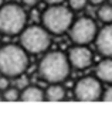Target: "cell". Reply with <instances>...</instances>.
<instances>
[{
    "label": "cell",
    "mask_w": 112,
    "mask_h": 120,
    "mask_svg": "<svg viewBox=\"0 0 112 120\" xmlns=\"http://www.w3.org/2000/svg\"><path fill=\"white\" fill-rule=\"evenodd\" d=\"M68 56L61 51H51L45 54L38 64L40 76L48 83H61L70 75Z\"/></svg>",
    "instance_id": "6da1fadb"
},
{
    "label": "cell",
    "mask_w": 112,
    "mask_h": 120,
    "mask_svg": "<svg viewBox=\"0 0 112 120\" xmlns=\"http://www.w3.org/2000/svg\"><path fill=\"white\" fill-rule=\"evenodd\" d=\"M28 67L27 52L14 44H7L0 48V74L7 78H16L26 72Z\"/></svg>",
    "instance_id": "7a4b0ae2"
},
{
    "label": "cell",
    "mask_w": 112,
    "mask_h": 120,
    "mask_svg": "<svg viewBox=\"0 0 112 120\" xmlns=\"http://www.w3.org/2000/svg\"><path fill=\"white\" fill-rule=\"evenodd\" d=\"M27 24V13L20 4L7 3L0 6V33L4 35H17Z\"/></svg>",
    "instance_id": "3957f363"
},
{
    "label": "cell",
    "mask_w": 112,
    "mask_h": 120,
    "mask_svg": "<svg viewBox=\"0 0 112 120\" xmlns=\"http://www.w3.org/2000/svg\"><path fill=\"white\" fill-rule=\"evenodd\" d=\"M43 27L50 33L60 35L70 30L74 17L70 9L60 4H50V7L43 13Z\"/></svg>",
    "instance_id": "277c9868"
},
{
    "label": "cell",
    "mask_w": 112,
    "mask_h": 120,
    "mask_svg": "<svg viewBox=\"0 0 112 120\" xmlns=\"http://www.w3.org/2000/svg\"><path fill=\"white\" fill-rule=\"evenodd\" d=\"M51 44L50 33L43 26L24 27L20 33V47L27 54H41Z\"/></svg>",
    "instance_id": "5b68a950"
},
{
    "label": "cell",
    "mask_w": 112,
    "mask_h": 120,
    "mask_svg": "<svg viewBox=\"0 0 112 120\" xmlns=\"http://www.w3.org/2000/svg\"><path fill=\"white\" fill-rule=\"evenodd\" d=\"M98 34V27L94 20L88 17H81L77 21H72L70 27V37L77 45H88L95 41Z\"/></svg>",
    "instance_id": "8992f818"
},
{
    "label": "cell",
    "mask_w": 112,
    "mask_h": 120,
    "mask_svg": "<svg viewBox=\"0 0 112 120\" xmlns=\"http://www.w3.org/2000/svg\"><path fill=\"white\" fill-rule=\"evenodd\" d=\"M74 95H75L77 100L95 102L102 98V85L98 78H92V76L81 78L75 83Z\"/></svg>",
    "instance_id": "52a82bcc"
},
{
    "label": "cell",
    "mask_w": 112,
    "mask_h": 120,
    "mask_svg": "<svg viewBox=\"0 0 112 120\" xmlns=\"http://www.w3.org/2000/svg\"><path fill=\"white\" fill-rule=\"evenodd\" d=\"M68 61L70 65L77 69H87L92 64V52L85 45H77L72 47L68 52Z\"/></svg>",
    "instance_id": "ba28073f"
},
{
    "label": "cell",
    "mask_w": 112,
    "mask_h": 120,
    "mask_svg": "<svg viewBox=\"0 0 112 120\" xmlns=\"http://www.w3.org/2000/svg\"><path fill=\"white\" fill-rule=\"evenodd\" d=\"M95 45L99 54L106 58H112V23H108L98 31L95 37Z\"/></svg>",
    "instance_id": "9c48e42d"
},
{
    "label": "cell",
    "mask_w": 112,
    "mask_h": 120,
    "mask_svg": "<svg viewBox=\"0 0 112 120\" xmlns=\"http://www.w3.org/2000/svg\"><path fill=\"white\" fill-rule=\"evenodd\" d=\"M96 78L105 83H112V58H106L98 64L96 67Z\"/></svg>",
    "instance_id": "30bf717a"
},
{
    "label": "cell",
    "mask_w": 112,
    "mask_h": 120,
    "mask_svg": "<svg viewBox=\"0 0 112 120\" xmlns=\"http://www.w3.org/2000/svg\"><path fill=\"white\" fill-rule=\"evenodd\" d=\"M20 99L23 102H43L45 99V96H44V92L41 88H38L36 85H28L23 89Z\"/></svg>",
    "instance_id": "8fae6325"
},
{
    "label": "cell",
    "mask_w": 112,
    "mask_h": 120,
    "mask_svg": "<svg viewBox=\"0 0 112 120\" xmlns=\"http://www.w3.org/2000/svg\"><path fill=\"white\" fill-rule=\"evenodd\" d=\"M44 96L50 102H61L65 98V89L61 83H50V86L44 92Z\"/></svg>",
    "instance_id": "7c38bea8"
},
{
    "label": "cell",
    "mask_w": 112,
    "mask_h": 120,
    "mask_svg": "<svg viewBox=\"0 0 112 120\" xmlns=\"http://www.w3.org/2000/svg\"><path fill=\"white\" fill-rule=\"evenodd\" d=\"M98 19L102 21V23H112V6L111 4H105L102 3L98 9V13H96Z\"/></svg>",
    "instance_id": "4fadbf2b"
},
{
    "label": "cell",
    "mask_w": 112,
    "mask_h": 120,
    "mask_svg": "<svg viewBox=\"0 0 112 120\" xmlns=\"http://www.w3.org/2000/svg\"><path fill=\"white\" fill-rule=\"evenodd\" d=\"M3 99L7 100V102H16V100H19V99H20V92H19V89L9 86L6 90H3Z\"/></svg>",
    "instance_id": "5bb4252c"
},
{
    "label": "cell",
    "mask_w": 112,
    "mask_h": 120,
    "mask_svg": "<svg viewBox=\"0 0 112 120\" xmlns=\"http://www.w3.org/2000/svg\"><path fill=\"white\" fill-rule=\"evenodd\" d=\"M68 3H70V7H71L72 10L80 11V10H82V9L87 6L88 0H68Z\"/></svg>",
    "instance_id": "9a60e30c"
},
{
    "label": "cell",
    "mask_w": 112,
    "mask_h": 120,
    "mask_svg": "<svg viewBox=\"0 0 112 120\" xmlns=\"http://www.w3.org/2000/svg\"><path fill=\"white\" fill-rule=\"evenodd\" d=\"M9 86H10V81H9V78H7V76H4V75H3L2 78H0V90L3 92V90H6Z\"/></svg>",
    "instance_id": "2e32d148"
},
{
    "label": "cell",
    "mask_w": 112,
    "mask_h": 120,
    "mask_svg": "<svg viewBox=\"0 0 112 120\" xmlns=\"http://www.w3.org/2000/svg\"><path fill=\"white\" fill-rule=\"evenodd\" d=\"M102 99L106 102H112V86H109L105 92H102Z\"/></svg>",
    "instance_id": "e0dca14e"
},
{
    "label": "cell",
    "mask_w": 112,
    "mask_h": 120,
    "mask_svg": "<svg viewBox=\"0 0 112 120\" xmlns=\"http://www.w3.org/2000/svg\"><path fill=\"white\" fill-rule=\"evenodd\" d=\"M21 2H23V4L27 6V7H34V6L38 4L40 0H21Z\"/></svg>",
    "instance_id": "ac0fdd59"
},
{
    "label": "cell",
    "mask_w": 112,
    "mask_h": 120,
    "mask_svg": "<svg viewBox=\"0 0 112 120\" xmlns=\"http://www.w3.org/2000/svg\"><path fill=\"white\" fill-rule=\"evenodd\" d=\"M89 3L92 6H101L102 3H105V0H89Z\"/></svg>",
    "instance_id": "d6986e66"
},
{
    "label": "cell",
    "mask_w": 112,
    "mask_h": 120,
    "mask_svg": "<svg viewBox=\"0 0 112 120\" xmlns=\"http://www.w3.org/2000/svg\"><path fill=\"white\" fill-rule=\"evenodd\" d=\"M45 3H48V4H60V3H63L64 0H44Z\"/></svg>",
    "instance_id": "ffe728a7"
},
{
    "label": "cell",
    "mask_w": 112,
    "mask_h": 120,
    "mask_svg": "<svg viewBox=\"0 0 112 120\" xmlns=\"http://www.w3.org/2000/svg\"><path fill=\"white\" fill-rule=\"evenodd\" d=\"M3 3H4V0H0V6H2Z\"/></svg>",
    "instance_id": "44dd1931"
}]
</instances>
